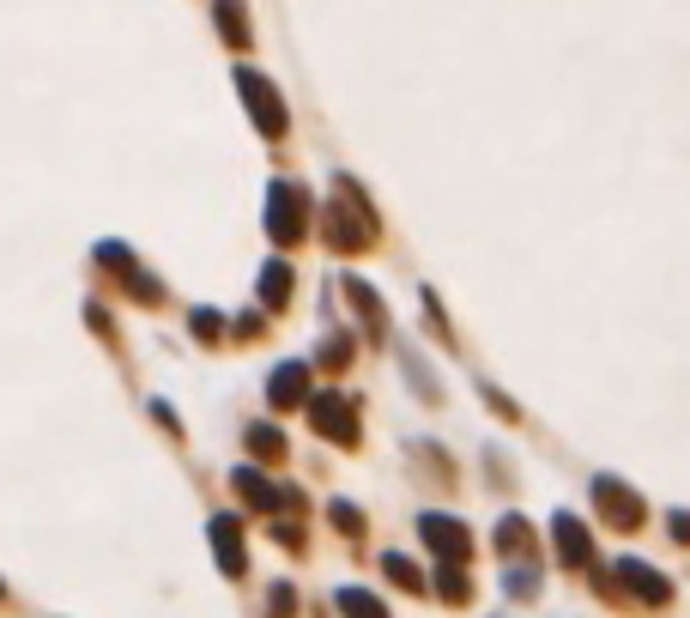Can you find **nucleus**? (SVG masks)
<instances>
[{
    "instance_id": "obj_6",
    "label": "nucleus",
    "mask_w": 690,
    "mask_h": 618,
    "mask_svg": "<svg viewBox=\"0 0 690 618\" xmlns=\"http://www.w3.org/2000/svg\"><path fill=\"white\" fill-rule=\"evenodd\" d=\"M97 261H104L109 273H116V279H121V285H128L140 303H164V285H157V279H145L140 267L128 261V249H121V243H97Z\"/></svg>"
},
{
    "instance_id": "obj_19",
    "label": "nucleus",
    "mask_w": 690,
    "mask_h": 618,
    "mask_svg": "<svg viewBox=\"0 0 690 618\" xmlns=\"http://www.w3.org/2000/svg\"><path fill=\"white\" fill-rule=\"evenodd\" d=\"M436 588H443V600H448V606H467V600H472V582H467V576H460V570H455V564H448V570H443V582H436Z\"/></svg>"
},
{
    "instance_id": "obj_5",
    "label": "nucleus",
    "mask_w": 690,
    "mask_h": 618,
    "mask_svg": "<svg viewBox=\"0 0 690 618\" xmlns=\"http://www.w3.org/2000/svg\"><path fill=\"white\" fill-rule=\"evenodd\" d=\"M594 503H599V515H606L612 527H624V534L630 527H642V515H648L642 510V498L624 486V479H594Z\"/></svg>"
},
{
    "instance_id": "obj_1",
    "label": "nucleus",
    "mask_w": 690,
    "mask_h": 618,
    "mask_svg": "<svg viewBox=\"0 0 690 618\" xmlns=\"http://www.w3.org/2000/svg\"><path fill=\"white\" fill-rule=\"evenodd\" d=\"M327 243L339 255H358L376 243V212H370V200L352 183H339V200H327Z\"/></svg>"
},
{
    "instance_id": "obj_10",
    "label": "nucleus",
    "mask_w": 690,
    "mask_h": 618,
    "mask_svg": "<svg viewBox=\"0 0 690 618\" xmlns=\"http://www.w3.org/2000/svg\"><path fill=\"white\" fill-rule=\"evenodd\" d=\"M418 534H424L443 558H455V564L467 558V546H472V539H467V527H460L455 515H424V522H418Z\"/></svg>"
},
{
    "instance_id": "obj_14",
    "label": "nucleus",
    "mask_w": 690,
    "mask_h": 618,
    "mask_svg": "<svg viewBox=\"0 0 690 618\" xmlns=\"http://www.w3.org/2000/svg\"><path fill=\"white\" fill-rule=\"evenodd\" d=\"M285 298H291V267L285 261H267L261 267V303H267V310H279Z\"/></svg>"
},
{
    "instance_id": "obj_24",
    "label": "nucleus",
    "mask_w": 690,
    "mask_h": 618,
    "mask_svg": "<svg viewBox=\"0 0 690 618\" xmlns=\"http://www.w3.org/2000/svg\"><path fill=\"white\" fill-rule=\"evenodd\" d=\"M291 606H297V594H291V582H279L273 588V618H291Z\"/></svg>"
},
{
    "instance_id": "obj_21",
    "label": "nucleus",
    "mask_w": 690,
    "mask_h": 618,
    "mask_svg": "<svg viewBox=\"0 0 690 618\" xmlns=\"http://www.w3.org/2000/svg\"><path fill=\"white\" fill-rule=\"evenodd\" d=\"M188 328H195L200 340H219V334H224V322L212 316V310H195V316H188Z\"/></svg>"
},
{
    "instance_id": "obj_22",
    "label": "nucleus",
    "mask_w": 690,
    "mask_h": 618,
    "mask_svg": "<svg viewBox=\"0 0 690 618\" xmlns=\"http://www.w3.org/2000/svg\"><path fill=\"white\" fill-rule=\"evenodd\" d=\"M346 358H352V340H327V346H321V364H327V370H339Z\"/></svg>"
},
{
    "instance_id": "obj_2",
    "label": "nucleus",
    "mask_w": 690,
    "mask_h": 618,
    "mask_svg": "<svg viewBox=\"0 0 690 618\" xmlns=\"http://www.w3.org/2000/svg\"><path fill=\"white\" fill-rule=\"evenodd\" d=\"M303 231H309V195H303L297 183H273V200H267V237H273L279 249H291Z\"/></svg>"
},
{
    "instance_id": "obj_9",
    "label": "nucleus",
    "mask_w": 690,
    "mask_h": 618,
    "mask_svg": "<svg viewBox=\"0 0 690 618\" xmlns=\"http://www.w3.org/2000/svg\"><path fill=\"white\" fill-rule=\"evenodd\" d=\"M551 534H558V558L570 570H587L594 564V546H587V527L575 515H551Z\"/></svg>"
},
{
    "instance_id": "obj_7",
    "label": "nucleus",
    "mask_w": 690,
    "mask_h": 618,
    "mask_svg": "<svg viewBox=\"0 0 690 618\" xmlns=\"http://www.w3.org/2000/svg\"><path fill=\"white\" fill-rule=\"evenodd\" d=\"M618 582H630V594H636V600H648V606H666V576L654 564H642V558H618V570H612Z\"/></svg>"
},
{
    "instance_id": "obj_20",
    "label": "nucleus",
    "mask_w": 690,
    "mask_h": 618,
    "mask_svg": "<svg viewBox=\"0 0 690 618\" xmlns=\"http://www.w3.org/2000/svg\"><path fill=\"white\" fill-rule=\"evenodd\" d=\"M219 31L231 43H248V25H243V13H236V7H219Z\"/></svg>"
},
{
    "instance_id": "obj_16",
    "label": "nucleus",
    "mask_w": 690,
    "mask_h": 618,
    "mask_svg": "<svg viewBox=\"0 0 690 618\" xmlns=\"http://www.w3.org/2000/svg\"><path fill=\"white\" fill-rule=\"evenodd\" d=\"M339 613L346 618H388V606H382L376 594H364V588H339Z\"/></svg>"
},
{
    "instance_id": "obj_13",
    "label": "nucleus",
    "mask_w": 690,
    "mask_h": 618,
    "mask_svg": "<svg viewBox=\"0 0 690 618\" xmlns=\"http://www.w3.org/2000/svg\"><path fill=\"white\" fill-rule=\"evenodd\" d=\"M346 298H352V310L364 316V328H370V340H382L388 334V316H382V303H376V291L364 285V279H346Z\"/></svg>"
},
{
    "instance_id": "obj_8",
    "label": "nucleus",
    "mask_w": 690,
    "mask_h": 618,
    "mask_svg": "<svg viewBox=\"0 0 690 618\" xmlns=\"http://www.w3.org/2000/svg\"><path fill=\"white\" fill-rule=\"evenodd\" d=\"M231 486L243 491V503H248V510H279V503H297L285 486H273V479H267V474H255V467H236V474H231Z\"/></svg>"
},
{
    "instance_id": "obj_15",
    "label": "nucleus",
    "mask_w": 690,
    "mask_h": 618,
    "mask_svg": "<svg viewBox=\"0 0 690 618\" xmlns=\"http://www.w3.org/2000/svg\"><path fill=\"white\" fill-rule=\"evenodd\" d=\"M527 546H534V534H527V522H522V515H503V522H496V552L522 558Z\"/></svg>"
},
{
    "instance_id": "obj_17",
    "label": "nucleus",
    "mask_w": 690,
    "mask_h": 618,
    "mask_svg": "<svg viewBox=\"0 0 690 618\" xmlns=\"http://www.w3.org/2000/svg\"><path fill=\"white\" fill-rule=\"evenodd\" d=\"M382 570H388V576L400 582L406 594H418V588H424V570H418V564H412V558H406V552H388V558H382Z\"/></svg>"
},
{
    "instance_id": "obj_4",
    "label": "nucleus",
    "mask_w": 690,
    "mask_h": 618,
    "mask_svg": "<svg viewBox=\"0 0 690 618\" xmlns=\"http://www.w3.org/2000/svg\"><path fill=\"white\" fill-rule=\"evenodd\" d=\"M309 424L327 436V443H346L352 448L358 443V407H352V395H309Z\"/></svg>"
},
{
    "instance_id": "obj_12",
    "label": "nucleus",
    "mask_w": 690,
    "mask_h": 618,
    "mask_svg": "<svg viewBox=\"0 0 690 618\" xmlns=\"http://www.w3.org/2000/svg\"><path fill=\"white\" fill-rule=\"evenodd\" d=\"M212 546H219L224 576H243V522L236 515H212Z\"/></svg>"
},
{
    "instance_id": "obj_18",
    "label": "nucleus",
    "mask_w": 690,
    "mask_h": 618,
    "mask_svg": "<svg viewBox=\"0 0 690 618\" xmlns=\"http://www.w3.org/2000/svg\"><path fill=\"white\" fill-rule=\"evenodd\" d=\"M248 448H255L261 460H279L285 455V436H279L273 424H248Z\"/></svg>"
},
{
    "instance_id": "obj_23",
    "label": "nucleus",
    "mask_w": 690,
    "mask_h": 618,
    "mask_svg": "<svg viewBox=\"0 0 690 618\" xmlns=\"http://www.w3.org/2000/svg\"><path fill=\"white\" fill-rule=\"evenodd\" d=\"M334 522L346 527V534H364V515H358L352 503H334Z\"/></svg>"
},
{
    "instance_id": "obj_3",
    "label": "nucleus",
    "mask_w": 690,
    "mask_h": 618,
    "mask_svg": "<svg viewBox=\"0 0 690 618\" xmlns=\"http://www.w3.org/2000/svg\"><path fill=\"white\" fill-rule=\"evenodd\" d=\"M236 92L248 97V116H255V128L267 133V140H279L285 133V104H279V92L255 73V67H236Z\"/></svg>"
},
{
    "instance_id": "obj_11",
    "label": "nucleus",
    "mask_w": 690,
    "mask_h": 618,
    "mask_svg": "<svg viewBox=\"0 0 690 618\" xmlns=\"http://www.w3.org/2000/svg\"><path fill=\"white\" fill-rule=\"evenodd\" d=\"M267 400H273V407H297V400H309V364H303V358L279 364L273 382H267Z\"/></svg>"
},
{
    "instance_id": "obj_25",
    "label": "nucleus",
    "mask_w": 690,
    "mask_h": 618,
    "mask_svg": "<svg viewBox=\"0 0 690 618\" xmlns=\"http://www.w3.org/2000/svg\"><path fill=\"white\" fill-rule=\"evenodd\" d=\"M673 534H678V546H690V510L673 515Z\"/></svg>"
}]
</instances>
